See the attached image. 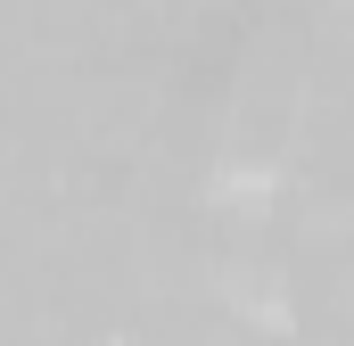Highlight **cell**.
<instances>
[{
  "instance_id": "1",
  "label": "cell",
  "mask_w": 354,
  "mask_h": 346,
  "mask_svg": "<svg viewBox=\"0 0 354 346\" xmlns=\"http://www.w3.org/2000/svg\"><path fill=\"white\" fill-rule=\"evenodd\" d=\"M272 165H214L206 173V206H239V215H264L272 206Z\"/></svg>"
}]
</instances>
